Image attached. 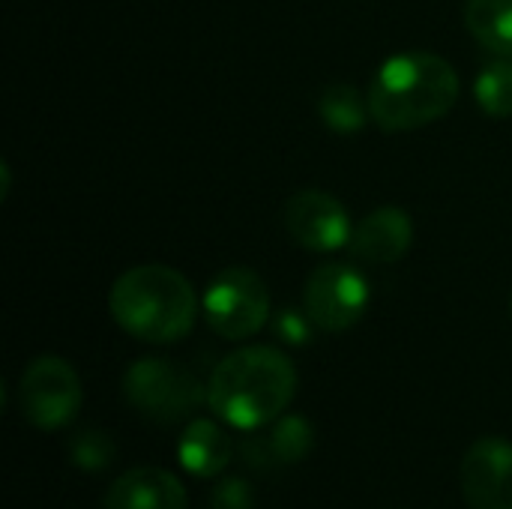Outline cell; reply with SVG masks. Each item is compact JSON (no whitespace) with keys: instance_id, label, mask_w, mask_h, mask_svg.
<instances>
[{"instance_id":"ac0fdd59","label":"cell","mask_w":512,"mask_h":509,"mask_svg":"<svg viewBox=\"0 0 512 509\" xmlns=\"http://www.w3.org/2000/svg\"><path fill=\"white\" fill-rule=\"evenodd\" d=\"M210 509H255V489L243 477H222L210 492Z\"/></svg>"},{"instance_id":"ffe728a7","label":"cell","mask_w":512,"mask_h":509,"mask_svg":"<svg viewBox=\"0 0 512 509\" xmlns=\"http://www.w3.org/2000/svg\"><path fill=\"white\" fill-rule=\"evenodd\" d=\"M240 456H243V462L252 471H273V468H279L276 459H273V453H270V447H267V438L264 435H252V438L240 441Z\"/></svg>"},{"instance_id":"3957f363","label":"cell","mask_w":512,"mask_h":509,"mask_svg":"<svg viewBox=\"0 0 512 509\" xmlns=\"http://www.w3.org/2000/svg\"><path fill=\"white\" fill-rule=\"evenodd\" d=\"M111 318L129 336L150 345L180 342L198 315L195 288L165 264H141L117 276L108 294Z\"/></svg>"},{"instance_id":"9a60e30c","label":"cell","mask_w":512,"mask_h":509,"mask_svg":"<svg viewBox=\"0 0 512 509\" xmlns=\"http://www.w3.org/2000/svg\"><path fill=\"white\" fill-rule=\"evenodd\" d=\"M264 438L276 465H297L315 447V429L303 414H282L279 420L270 423Z\"/></svg>"},{"instance_id":"7c38bea8","label":"cell","mask_w":512,"mask_h":509,"mask_svg":"<svg viewBox=\"0 0 512 509\" xmlns=\"http://www.w3.org/2000/svg\"><path fill=\"white\" fill-rule=\"evenodd\" d=\"M177 456H180V465L201 477V480H210V477H219L231 459H234V441L228 438V432L213 423V420H189L183 435H180V444H177Z\"/></svg>"},{"instance_id":"5b68a950","label":"cell","mask_w":512,"mask_h":509,"mask_svg":"<svg viewBox=\"0 0 512 509\" xmlns=\"http://www.w3.org/2000/svg\"><path fill=\"white\" fill-rule=\"evenodd\" d=\"M81 381L63 357H36L18 381V411L39 432L66 429L81 411Z\"/></svg>"},{"instance_id":"e0dca14e","label":"cell","mask_w":512,"mask_h":509,"mask_svg":"<svg viewBox=\"0 0 512 509\" xmlns=\"http://www.w3.org/2000/svg\"><path fill=\"white\" fill-rule=\"evenodd\" d=\"M474 96L480 108L492 117H510L512 114V57L495 60L483 66V72L474 81Z\"/></svg>"},{"instance_id":"277c9868","label":"cell","mask_w":512,"mask_h":509,"mask_svg":"<svg viewBox=\"0 0 512 509\" xmlns=\"http://www.w3.org/2000/svg\"><path fill=\"white\" fill-rule=\"evenodd\" d=\"M123 396L138 414L159 426L192 420V414L207 405V387H201L198 378L180 363L159 357L135 360L126 369Z\"/></svg>"},{"instance_id":"8992f818","label":"cell","mask_w":512,"mask_h":509,"mask_svg":"<svg viewBox=\"0 0 512 509\" xmlns=\"http://www.w3.org/2000/svg\"><path fill=\"white\" fill-rule=\"evenodd\" d=\"M204 318L210 330L228 342L255 336L270 318V294L264 279L249 267L222 270L204 291Z\"/></svg>"},{"instance_id":"6da1fadb","label":"cell","mask_w":512,"mask_h":509,"mask_svg":"<svg viewBox=\"0 0 512 509\" xmlns=\"http://www.w3.org/2000/svg\"><path fill=\"white\" fill-rule=\"evenodd\" d=\"M297 393V369L279 348L249 345L228 354L207 381V408L240 432L279 420Z\"/></svg>"},{"instance_id":"ba28073f","label":"cell","mask_w":512,"mask_h":509,"mask_svg":"<svg viewBox=\"0 0 512 509\" xmlns=\"http://www.w3.org/2000/svg\"><path fill=\"white\" fill-rule=\"evenodd\" d=\"M285 228L309 252H336L354 237L348 210L324 189L297 192L285 204Z\"/></svg>"},{"instance_id":"4fadbf2b","label":"cell","mask_w":512,"mask_h":509,"mask_svg":"<svg viewBox=\"0 0 512 509\" xmlns=\"http://www.w3.org/2000/svg\"><path fill=\"white\" fill-rule=\"evenodd\" d=\"M465 24L486 51L512 57V0H468Z\"/></svg>"},{"instance_id":"d6986e66","label":"cell","mask_w":512,"mask_h":509,"mask_svg":"<svg viewBox=\"0 0 512 509\" xmlns=\"http://www.w3.org/2000/svg\"><path fill=\"white\" fill-rule=\"evenodd\" d=\"M312 318L306 315V309H282L276 318H273V333L285 342V345H306L312 339Z\"/></svg>"},{"instance_id":"52a82bcc","label":"cell","mask_w":512,"mask_h":509,"mask_svg":"<svg viewBox=\"0 0 512 509\" xmlns=\"http://www.w3.org/2000/svg\"><path fill=\"white\" fill-rule=\"evenodd\" d=\"M369 282L351 264H321L306 279L303 309L321 333L351 330L369 309Z\"/></svg>"},{"instance_id":"5bb4252c","label":"cell","mask_w":512,"mask_h":509,"mask_svg":"<svg viewBox=\"0 0 512 509\" xmlns=\"http://www.w3.org/2000/svg\"><path fill=\"white\" fill-rule=\"evenodd\" d=\"M318 114L327 123V129L342 132V135L360 132L366 126V117H372L369 99H363V93L351 84L324 87L318 96Z\"/></svg>"},{"instance_id":"9c48e42d","label":"cell","mask_w":512,"mask_h":509,"mask_svg":"<svg viewBox=\"0 0 512 509\" xmlns=\"http://www.w3.org/2000/svg\"><path fill=\"white\" fill-rule=\"evenodd\" d=\"M459 486L471 509H512V441H474L462 459Z\"/></svg>"},{"instance_id":"8fae6325","label":"cell","mask_w":512,"mask_h":509,"mask_svg":"<svg viewBox=\"0 0 512 509\" xmlns=\"http://www.w3.org/2000/svg\"><path fill=\"white\" fill-rule=\"evenodd\" d=\"M414 240L411 216L399 207H378L372 210L351 237V249L357 258L369 264H396L408 255Z\"/></svg>"},{"instance_id":"2e32d148","label":"cell","mask_w":512,"mask_h":509,"mask_svg":"<svg viewBox=\"0 0 512 509\" xmlns=\"http://www.w3.org/2000/svg\"><path fill=\"white\" fill-rule=\"evenodd\" d=\"M117 459V444L105 429H78L69 438V462L81 474H105Z\"/></svg>"},{"instance_id":"30bf717a","label":"cell","mask_w":512,"mask_h":509,"mask_svg":"<svg viewBox=\"0 0 512 509\" xmlns=\"http://www.w3.org/2000/svg\"><path fill=\"white\" fill-rule=\"evenodd\" d=\"M186 501V486L171 471L132 468L108 486L102 509H186Z\"/></svg>"},{"instance_id":"7a4b0ae2","label":"cell","mask_w":512,"mask_h":509,"mask_svg":"<svg viewBox=\"0 0 512 509\" xmlns=\"http://www.w3.org/2000/svg\"><path fill=\"white\" fill-rule=\"evenodd\" d=\"M366 99L372 120L381 129H420L441 120L456 105L459 75L432 51H405L381 63Z\"/></svg>"}]
</instances>
